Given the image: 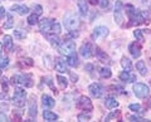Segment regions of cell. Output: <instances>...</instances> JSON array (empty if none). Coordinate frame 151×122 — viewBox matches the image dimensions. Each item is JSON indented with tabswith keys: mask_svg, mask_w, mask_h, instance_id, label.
I'll use <instances>...</instances> for the list:
<instances>
[{
	"mask_svg": "<svg viewBox=\"0 0 151 122\" xmlns=\"http://www.w3.org/2000/svg\"><path fill=\"white\" fill-rule=\"evenodd\" d=\"M57 81H58V84H59V87L62 88V90H65V88H67L68 82H67V79H65V77L57 76Z\"/></svg>",
	"mask_w": 151,
	"mask_h": 122,
	"instance_id": "30",
	"label": "cell"
},
{
	"mask_svg": "<svg viewBox=\"0 0 151 122\" xmlns=\"http://www.w3.org/2000/svg\"><path fill=\"white\" fill-rule=\"evenodd\" d=\"M119 116H120V111L111 112V113L106 117V121H110V120H112V118H117V117H119Z\"/></svg>",
	"mask_w": 151,
	"mask_h": 122,
	"instance_id": "36",
	"label": "cell"
},
{
	"mask_svg": "<svg viewBox=\"0 0 151 122\" xmlns=\"http://www.w3.org/2000/svg\"><path fill=\"white\" fill-rule=\"evenodd\" d=\"M0 76H1V71H0Z\"/></svg>",
	"mask_w": 151,
	"mask_h": 122,
	"instance_id": "52",
	"label": "cell"
},
{
	"mask_svg": "<svg viewBox=\"0 0 151 122\" xmlns=\"http://www.w3.org/2000/svg\"><path fill=\"white\" fill-rule=\"evenodd\" d=\"M3 45H4V48H5V50H8V52H10L13 49L14 43H13V38H12L10 35H5V37H4Z\"/></svg>",
	"mask_w": 151,
	"mask_h": 122,
	"instance_id": "21",
	"label": "cell"
},
{
	"mask_svg": "<svg viewBox=\"0 0 151 122\" xmlns=\"http://www.w3.org/2000/svg\"><path fill=\"white\" fill-rule=\"evenodd\" d=\"M1 52H3V45H1V43H0V54H1Z\"/></svg>",
	"mask_w": 151,
	"mask_h": 122,
	"instance_id": "51",
	"label": "cell"
},
{
	"mask_svg": "<svg viewBox=\"0 0 151 122\" xmlns=\"http://www.w3.org/2000/svg\"><path fill=\"white\" fill-rule=\"evenodd\" d=\"M134 35L136 37V38H137V40H139V42H141V43H142V42H144V35H142V30H139V29H136V30L134 32Z\"/></svg>",
	"mask_w": 151,
	"mask_h": 122,
	"instance_id": "35",
	"label": "cell"
},
{
	"mask_svg": "<svg viewBox=\"0 0 151 122\" xmlns=\"http://www.w3.org/2000/svg\"><path fill=\"white\" fill-rule=\"evenodd\" d=\"M22 62H23L24 65H27V67H33V64H34V62H33L32 58H24Z\"/></svg>",
	"mask_w": 151,
	"mask_h": 122,
	"instance_id": "39",
	"label": "cell"
},
{
	"mask_svg": "<svg viewBox=\"0 0 151 122\" xmlns=\"http://www.w3.org/2000/svg\"><path fill=\"white\" fill-rule=\"evenodd\" d=\"M120 79H121V81H124V82L132 83V82L136 81V76H135V74H131L130 72L125 71V72H122V73L120 74Z\"/></svg>",
	"mask_w": 151,
	"mask_h": 122,
	"instance_id": "16",
	"label": "cell"
},
{
	"mask_svg": "<svg viewBox=\"0 0 151 122\" xmlns=\"http://www.w3.org/2000/svg\"><path fill=\"white\" fill-rule=\"evenodd\" d=\"M43 118L45 121H55V120H58V115L54 113V112H52V111H44L43 112Z\"/></svg>",
	"mask_w": 151,
	"mask_h": 122,
	"instance_id": "22",
	"label": "cell"
},
{
	"mask_svg": "<svg viewBox=\"0 0 151 122\" xmlns=\"http://www.w3.org/2000/svg\"><path fill=\"white\" fill-rule=\"evenodd\" d=\"M43 79H44V82H47V84H48V86L52 88V90H53V92L57 95V90L53 87V82H52V78H50V77H47V78H43Z\"/></svg>",
	"mask_w": 151,
	"mask_h": 122,
	"instance_id": "37",
	"label": "cell"
},
{
	"mask_svg": "<svg viewBox=\"0 0 151 122\" xmlns=\"http://www.w3.org/2000/svg\"><path fill=\"white\" fill-rule=\"evenodd\" d=\"M5 9H4V8H1V6H0V18H3L4 15H5Z\"/></svg>",
	"mask_w": 151,
	"mask_h": 122,
	"instance_id": "48",
	"label": "cell"
},
{
	"mask_svg": "<svg viewBox=\"0 0 151 122\" xmlns=\"http://www.w3.org/2000/svg\"><path fill=\"white\" fill-rule=\"evenodd\" d=\"M100 76L102 78H110L112 76V72H111V69L108 67H103V68L100 69Z\"/></svg>",
	"mask_w": 151,
	"mask_h": 122,
	"instance_id": "28",
	"label": "cell"
},
{
	"mask_svg": "<svg viewBox=\"0 0 151 122\" xmlns=\"http://www.w3.org/2000/svg\"><path fill=\"white\" fill-rule=\"evenodd\" d=\"M93 68H94V67H93V64H89V63H88V64H86V67H84V69H86V71H87L88 73H92Z\"/></svg>",
	"mask_w": 151,
	"mask_h": 122,
	"instance_id": "44",
	"label": "cell"
},
{
	"mask_svg": "<svg viewBox=\"0 0 151 122\" xmlns=\"http://www.w3.org/2000/svg\"><path fill=\"white\" fill-rule=\"evenodd\" d=\"M77 6L79 9V13H81V15L82 17H86L87 13H88V5H87L86 0H78V1H77Z\"/></svg>",
	"mask_w": 151,
	"mask_h": 122,
	"instance_id": "17",
	"label": "cell"
},
{
	"mask_svg": "<svg viewBox=\"0 0 151 122\" xmlns=\"http://www.w3.org/2000/svg\"><path fill=\"white\" fill-rule=\"evenodd\" d=\"M88 91L91 93V96H93L94 98H100L103 95V87L101 86L100 83H92L89 84Z\"/></svg>",
	"mask_w": 151,
	"mask_h": 122,
	"instance_id": "7",
	"label": "cell"
},
{
	"mask_svg": "<svg viewBox=\"0 0 151 122\" xmlns=\"http://www.w3.org/2000/svg\"><path fill=\"white\" fill-rule=\"evenodd\" d=\"M67 64L69 65V67H77V65L79 64V62H78V57H77V54H76V52L74 53H72V54H69V55H67Z\"/></svg>",
	"mask_w": 151,
	"mask_h": 122,
	"instance_id": "18",
	"label": "cell"
},
{
	"mask_svg": "<svg viewBox=\"0 0 151 122\" xmlns=\"http://www.w3.org/2000/svg\"><path fill=\"white\" fill-rule=\"evenodd\" d=\"M52 32L55 33V34H59L60 33V25L58 23H53V27H52Z\"/></svg>",
	"mask_w": 151,
	"mask_h": 122,
	"instance_id": "40",
	"label": "cell"
},
{
	"mask_svg": "<svg viewBox=\"0 0 151 122\" xmlns=\"http://www.w3.org/2000/svg\"><path fill=\"white\" fill-rule=\"evenodd\" d=\"M1 87H3L4 92H8V90H9V79L6 77L1 78Z\"/></svg>",
	"mask_w": 151,
	"mask_h": 122,
	"instance_id": "33",
	"label": "cell"
},
{
	"mask_svg": "<svg viewBox=\"0 0 151 122\" xmlns=\"http://www.w3.org/2000/svg\"><path fill=\"white\" fill-rule=\"evenodd\" d=\"M121 65H122V68H124L125 71H127V72H130L131 69H132V63H131V60L127 58V57H122Z\"/></svg>",
	"mask_w": 151,
	"mask_h": 122,
	"instance_id": "26",
	"label": "cell"
},
{
	"mask_svg": "<svg viewBox=\"0 0 151 122\" xmlns=\"http://www.w3.org/2000/svg\"><path fill=\"white\" fill-rule=\"evenodd\" d=\"M79 25V20L76 18L74 15H69L67 17L64 19V27L67 28L68 30H74V29H77Z\"/></svg>",
	"mask_w": 151,
	"mask_h": 122,
	"instance_id": "8",
	"label": "cell"
},
{
	"mask_svg": "<svg viewBox=\"0 0 151 122\" xmlns=\"http://www.w3.org/2000/svg\"><path fill=\"white\" fill-rule=\"evenodd\" d=\"M13 25H14V19H13L12 14L6 13L5 14V22H4V28H5V29H12Z\"/></svg>",
	"mask_w": 151,
	"mask_h": 122,
	"instance_id": "25",
	"label": "cell"
},
{
	"mask_svg": "<svg viewBox=\"0 0 151 122\" xmlns=\"http://www.w3.org/2000/svg\"><path fill=\"white\" fill-rule=\"evenodd\" d=\"M47 39L49 40V43L53 45V47H58L59 45V42L60 39L58 38V35L55 34V33H53V34H49V35H47Z\"/></svg>",
	"mask_w": 151,
	"mask_h": 122,
	"instance_id": "27",
	"label": "cell"
},
{
	"mask_svg": "<svg viewBox=\"0 0 151 122\" xmlns=\"http://www.w3.org/2000/svg\"><path fill=\"white\" fill-rule=\"evenodd\" d=\"M70 79H72V82H77L78 81V76L77 74H74V73H70Z\"/></svg>",
	"mask_w": 151,
	"mask_h": 122,
	"instance_id": "47",
	"label": "cell"
},
{
	"mask_svg": "<svg viewBox=\"0 0 151 122\" xmlns=\"http://www.w3.org/2000/svg\"><path fill=\"white\" fill-rule=\"evenodd\" d=\"M12 10L17 11L19 15H25V14L29 13V8H28L27 5H13Z\"/></svg>",
	"mask_w": 151,
	"mask_h": 122,
	"instance_id": "20",
	"label": "cell"
},
{
	"mask_svg": "<svg viewBox=\"0 0 151 122\" xmlns=\"http://www.w3.org/2000/svg\"><path fill=\"white\" fill-rule=\"evenodd\" d=\"M94 54H96V57L98 58V60H101L102 63L110 62V57H108L103 50H101L100 48H98V47H96V49H94Z\"/></svg>",
	"mask_w": 151,
	"mask_h": 122,
	"instance_id": "14",
	"label": "cell"
},
{
	"mask_svg": "<svg viewBox=\"0 0 151 122\" xmlns=\"http://www.w3.org/2000/svg\"><path fill=\"white\" fill-rule=\"evenodd\" d=\"M88 1H89V3H91V4H92V5H96V4L98 3V0H88Z\"/></svg>",
	"mask_w": 151,
	"mask_h": 122,
	"instance_id": "50",
	"label": "cell"
},
{
	"mask_svg": "<svg viewBox=\"0 0 151 122\" xmlns=\"http://www.w3.org/2000/svg\"><path fill=\"white\" fill-rule=\"evenodd\" d=\"M134 93L139 98H146L150 95V88L144 83H136L134 84Z\"/></svg>",
	"mask_w": 151,
	"mask_h": 122,
	"instance_id": "4",
	"label": "cell"
},
{
	"mask_svg": "<svg viewBox=\"0 0 151 122\" xmlns=\"http://www.w3.org/2000/svg\"><path fill=\"white\" fill-rule=\"evenodd\" d=\"M108 35V29L106 27H102V25H100V27H96L93 29V34H92V37L94 39H98V38H105V37H107Z\"/></svg>",
	"mask_w": 151,
	"mask_h": 122,
	"instance_id": "9",
	"label": "cell"
},
{
	"mask_svg": "<svg viewBox=\"0 0 151 122\" xmlns=\"http://www.w3.org/2000/svg\"><path fill=\"white\" fill-rule=\"evenodd\" d=\"M129 108L131 111H134V112H142V108H141V106L139 105V103H132V105L129 106Z\"/></svg>",
	"mask_w": 151,
	"mask_h": 122,
	"instance_id": "34",
	"label": "cell"
},
{
	"mask_svg": "<svg viewBox=\"0 0 151 122\" xmlns=\"http://www.w3.org/2000/svg\"><path fill=\"white\" fill-rule=\"evenodd\" d=\"M115 20L119 25H122V20H124V4L121 1H116V5H115Z\"/></svg>",
	"mask_w": 151,
	"mask_h": 122,
	"instance_id": "6",
	"label": "cell"
},
{
	"mask_svg": "<svg viewBox=\"0 0 151 122\" xmlns=\"http://www.w3.org/2000/svg\"><path fill=\"white\" fill-rule=\"evenodd\" d=\"M91 117H92L91 113H86V111H84L83 113L78 115L77 118H78V121H89V120H91Z\"/></svg>",
	"mask_w": 151,
	"mask_h": 122,
	"instance_id": "32",
	"label": "cell"
},
{
	"mask_svg": "<svg viewBox=\"0 0 151 122\" xmlns=\"http://www.w3.org/2000/svg\"><path fill=\"white\" fill-rule=\"evenodd\" d=\"M77 107L78 108H81L82 111H92L93 110V105H92V101L89 100L88 97L86 96H82V97H79V100L77 102Z\"/></svg>",
	"mask_w": 151,
	"mask_h": 122,
	"instance_id": "5",
	"label": "cell"
},
{
	"mask_svg": "<svg viewBox=\"0 0 151 122\" xmlns=\"http://www.w3.org/2000/svg\"><path fill=\"white\" fill-rule=\"evenodd\" d=\"M8 96H6V92H4V93H0V100H6Z\"/></svg>",
	"mask_w": 151,
	"mask_h": 122,
	"instance_id": "49",
	"label": "cell"
},
{
	"mask_svg": "<svg viewBox=\"0 0 151 122\" xmlns=\"http://www.w3.org/2000/svg\"><path fill=\"white\" fill-rule=\"evenodd\" d=\"M129 120L130 121H145L144 118H141V117H139V116H130Z\"/></svg>",
	"mask_w": 151,
	"mask_h": 122,
	"instance_id": "45",
	"label": "cell"
},
{
	"mask_svg": "<svg viewBox=\"0 0 151 122\" xmlns=\"http://www.w3.org/2000/svg\"><path fill=\"white\" fill-rule=\"evenodd\" d=\"M54 67H55V71L59 72V73H65L68 71L67 69V60H64L62 58H57L55 59Z\"/></svg>",
	"mask_w": 151,
	"mask_h": 122,
	"instance_id": "10",
	"label": "cell"
},
{
	"mask_svg": "<svg viewBox=\"0 0 151 122\" xmlns=\"http://www.w3.org/2000/svg\"><path fill=\"white\" fill-rule=\"evenodd\" d=\"M5 121H8V117H6V115L4 113V112L0 111V122H5Z\"/></svg>",
	"mask_w": 151,
	"mask_h": 122,
	"instance_id": "43",
	"label": "cell"
},
{
	"mask_svg": "<svg viewBox=\"0 0 151 122\" xmlns=\"http://www.w3.org/2000/svg\"><path fill=\"white\" fill-rule=\"evenodd\" d=\"M25 98H27V92L23 88H15L14 91V97H13V103L15 107H22L25 106Z\"/></svg>",
	"mask_w": 151,
	"mask_h": 122,
	"instance_id": "2",
	"label": "cell"
},
{
	"mask_svg": "<svg viewBox=\"0 0 151 122\" xmlns=\"http://www.w3.org/2000/svg\"><path fill=\"white\" fill-rule=\"evenodd\" d=\"M98 4H100V6L102 9H105L108 6V0H98Z\"/></svg>",
	"mask_w": 151,
	"mask_h": 122,
	"instance_id": "42",
	"label": "cell"
},
{
	"mask_svg": "<svg viewBox=\"0 0 151 122\" xmlns=\"http://www.w3.org/2000/svg\"><path fill=\"white\" fill-rule=\"evenodd\" d=\"M52 27H53V22L50 19H43L39 22V28L42 32H49L52 30Z\"/></svg>",
	"mask_w": 151,
	"mask_h": 122,
	"instance_id": "15",
	"label": "cell"
},
{
	"mask_svg": "<svg viewBox=\"0 0 151 122\" xmlns=\"http://www.w3.org/2000/svg\"><path fill=\"white\" fill-rule=\"evenodd\" d=\"M79 52H81V55L83 58H91L93 52H92V45L91 43H83L81 49H79Z\"/></svg>",
	"mask_w": 151,
	"mask_h": 122,
	"instance_id": "11",
	"label": "cell"
},
{
	"mask_svg": "<svg viewBox=\"0 0 151 122\" xmlns=\"http://www.w3.org/2000/svg\"><path fill=\"white\" fill-rule=\"evenodd\" d=\"M12 83L14 86H23L27 88L33 87V81L29 74H15L12 77Z\"/></svg>",
	"mask_w": 151,
	"mask_h": 122,
	"instance_id": "1",
	"label": "cell"
},
{
	"mask_svg": "<svg viewBox=\"0 0 151 122\" xmlns=\"http://www.w3.org/2000/svg\"><path fill=\"white\" fill-rule=\"evenodd\" d=\"M58 52L62 55H69V54H72L76 52V44H74V42L73 40H65L60 45H58Z\"/></svg>",
	"mask_w": 151,
	"mask_h": 122,
	"instance_id": "3",
	"label": "cell"
},
{
	"mask_svg": "<svg viewBox=\"0 0 151 122\" xmlns=\"http://www.w3.org/2000/svg\"><path fill=\"white\" fill-rule=\"evenodd\" d=\"M29 116L30 117H35L37 116V102H35V97L30 96V101H29Z\"/></svg>",
	"mask_w": 151,
	"mask_h": 122,
	"instance_id": "19",
	"label": "cell"
},
{
	"mask_svg": "<svg viewBox=\"0 0 151 122\" xmlns=\"http://www.w3.org/2000/svg\"><path fill=\"white\" fill-rule=\"evenodd\" d=\"M69 32H70L69 37H72V38H77V37L79 35V33H78V32H74V30H69Z\"/></svg>",
	"mask_w": 151,
	"mask_h": 122,
	"instance_id": "46",
	"label": "cell"
},
{
	"mask_svg": "<svg viewBox=\"0 0 151 122\" xmlns=\"http://www.w3.org/2000/svg\"><path fill=\"white\" fill-rule=\"evenodd\" d=\"M33 10H34V14H37V15H40L42 13H43V8H42V5H34L33 6Z\"/></svg>",
	"mask_w": 151,
	"mask_h": 122,
	"instance_id": "38",
	"label": "cell"
},
{
	"mask_svg": "<svg viewBox=\"0 0 151 122\" xmlns=\"http://www.w3.org/2000/svg\"><path fill=\"white\" fill-rule=\"evenodd\" d=\"M14 37H15L17 39L22 40V39H24L27 37V33H25V30H23V29H15L14 30Z\"/></svg>",
	"mask_w": 151,
	"mask_h": 122,
	"instance_id": "29",
	"label": "cell"
},
{
	"mask_svg": "<svg viewBox=\"0 0 151 122\" xmlns=\"http://www.w3.org/2000/svg\"><path fill=\"white\" fill-rule=\"evenodd\" d=\"M129 50H130V53H131V55L134 58H139L140 55H141V47H140V44L139 43H131L130 44V47H129Z\"/></svg>",
	"mask_w": 151,
	"mask_h": 122,
	"instance_id": "12",
	"label": "cell"
},
{
	"mask_svg": "<svg viewBox=\"0 0 151 122\" xmlns=\"http://www.w3.org/2000/svg\"><path fill=\"white\" fill-rule=\"evenodd\" d=\"M105 106L107 107L108 110H112V108H116L117 106H119V102H117L115 98H112V97H108L105 100Z\"/></svg>",
	"mask_w": 151,
	"mask_h": 122,
	"instance_id": "23",
	"label": "cell"
},
{
	"mask_svg": "<svg viewBox=\"0 0 151 122\" xmlns=\"http://www.w3.org/2000/svg\"><path fill=\"white\" fill-rule=\"evenodd\" d=\"M8 64H9L8 58H4V59L0 60V68H5V67H8Z\"/></svg>",
	"mask_w": 151,
	"mask_h": 122,
	"instance_id": "41",
	"label": "cell"
},
{
	"mask_svg": "<svg viewBox=\"0 0 151 122\" xmlns=\"http://www.w3.org/2000/svg\"><path fill=\"white\" fill-rule=\"evenodd\" d=\"M42 105H43L44 108H52L55 105V101L48 95H43L42 96Z\"/></svg>",
	"mask_w": 151,
	"mask_h": 122,
	"instance_id": "13",
	"label": "cell"
},
{
	"mask_svg": "<svg viewBox=\"0 0 151 122\" xmlns=\"http://www.w3.org/2000/svg\"><path fill=\"white\" fill-rule=\"evenodd\" d=\"M136 69L140 72L141 76H146V74H147V68H146L144 60H139V62L136 63Z\"/></svg>",
	"mask_w": 151,
	"mask_h": 122,
	"instance_id": "24",
	"label": "cell"
},
{
	"mask_svg": "<svg viewBox=\"0 0 151 122\" xmlns=\"http://www.w3.org/2000/svg\"><path fill=\"white\" fill-rule=\"evenodd\" d=\"M38 23V15L37 14H32V15L28 17V24L29 25H35Z\"/></svg>",
	"mask_w": 151,
	"mask_h": 122,
	"instance_id": "31",
	"label": "cell"
}]
</instances>
